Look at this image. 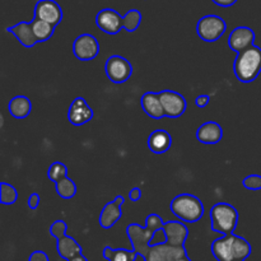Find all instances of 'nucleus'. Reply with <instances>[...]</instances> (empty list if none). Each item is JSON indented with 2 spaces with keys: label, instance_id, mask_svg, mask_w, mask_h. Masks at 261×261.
<instances>
[{
  "label": "nucleus",
  "instance_id": "1",
  "mask_svg": "<svg viewBox=\"0 0 261 261\" xmlns=\"http://www.w3.org/2000/svg\"><path fill=\"white\" fill-rule=\"evenodd\" d=\"M162 218L158 214H149L145 219V227L143 228L140 224L132 223L126 227V234L130 240L133 250L139 256L144 257L150 247V241L154 239L158 229L163 228Z\"/></svg>",
  "mask_w": 261,
  "mask_h": 261
},
{
  "label": "nucleus",
  "instance_id": "2",
  "mask_svg": "<svg viewBox=\"0 0 261 261\" xmlns=\"http://www.w3.org/2000/svg\"><path fill=\"white\" fill-rule=\"evenodd\" d=\"M211 250L218 261H242L251 255V245L249 241L233 233L214 240Z\"/></svg>",
  "mask_w": 261,
  "mask_h": 261
},
{
  "label": "nucleus",
  "instance_id": "3",
  "mask_svg": "<svg viewBox=\"0 0 261 261\" xmlns=\"http://www.w3.org/2000/svg\"><path fill=\"white\" fill-rule=\"evenodd\" d=\"M233 73L241 83H251L261 73V48L251 45L237 54L233 61Z\"/></svg>",
  "mask_w": 261,
  "mask_h": 261
},
{
  "label": "nucleus",
  "instance_id": "4",
  "mask_svg": "<svg viewBox=\"0 0 261 261\" xmlns=\"http://www.w3.org/2000/svg\"><path fill=\"white\" fill-rule=\"evenodd\" d=\"M173 216L185 223H196L204 216V205L200 199L191 194H180L170 203Z\"/></svg>",
  "mask_w": 261,
  "mask_h": 261
},
{
  "label": "nucleus",
  "instance_id": "5",
  "mask_svg": "<svg viewBox=\"0 0 261 261\" xmlns=\"http://www.w3.org/2000/svg\"><path fill=\"white\" fill-rule=\"evenodd\" d=\"M212 231L221 234H231L239 223V212L228 203L214 204L209 212Z\"/></svg>",
  "mask_w": 261,
  "mask_h": 261
},
{
  "label": "nucleus",
  "instance_id": "6",
  "mask_svg": "<svg viewBox=\"0 0 261 261\" xmlns=\"http://www.w3.org/2000/svg\"><path fill=\"white\" fill-rule=\"evenodd\" d=\"M227 31V23L216 14H208L200 18L196 24V33L205 42H216Z\"/></svg>",
  "mask_w": 261,
  "mask_h": 261
},
{
  "label": "nucleus",
  "instance_id": "7",
  "mask_svg": "<svg viewBox=\"0 0 261 261\" xmlns=\"http://www.w3.org/2000/svg\"><path fill=\"white\" fill-rule=\"evenodd\" d=\"M105 71L110 82L122 84L130 79L133 74V65L127 59L120 55H112L107 59Z\"/></svg>",
  "mask_w": 261,
  "mask_h": 261
},
{
  "label": "nucleus",
  "instance_id": "8",
  "mask_svg": "<svg viewBox=\"0 0 261 261\" xmlns=\"http://www.w3.org/2000/svg\"><path fill=\"white\" fill-rule=\"evenodd\" d=\"M186 255L185 246H172L165 242L152 245L144 256V261H178Z\"/></svg>",
  "mask_w": 261,
  "mask_h": 261
},
{
  "label": "nucleus",
  "instance_id": "9",
  "mask_svg": "<svg viewBox=\"0 0 261 261\" xmlns=\"http://www.w3.org/2000/svg\"><path fill=\"white\" fill-rule=\"evenodd\" d=\"M158 93H160L161 101H162L166 117L177 119V117L182 116L185 114L186 109H188V102H186V98L182 94L175 91H168V89L158 92Z\"/></svg>",
  "mask_w": 261,
  "mask_h": 261
},
{
  "label": "nucleus",
  "instance_id": "10",
  "mask_svg": "<svg viewBox=\"0 0 261 261\" xmlns=\"http://www.w3.org/2000/svg\"><path fill=\"white\" fill-rule=\"evenodd\" d=\"M99 53L98 40L91 33H83L75 38L73 43V54L78 60L89 61L96 59Z\"/></svg>",
  "mask_w": 261,
  "mask_h": 261
},
{
  "label": "nucleus",
  "instance_id": "11",
  "mask_svg": "<svg viewBox=\"0 0 261 261\" xmlns=\"http://www.w3.org/2000/svg\"><path fill=\"white\" fill-rule=\"evenodd\" d=\"M96 24L102 32L107 35H117L124 28L122 15L111 8H105L97 13Z\"/></svg>",
  "mask_w": 261,
  "mask_h": 261
},
{
  "label": "nucleus",
  "instance_id": "12",
  "mask_svg": "<svg viewBox=\"0 0 261 261\" xmlns=\"http://www.w3.org/2000/svg\"><path fill=\"white\" fill-rule=\"evenodd\" d=\"M63 9L55 0H38L35 5V18L46 20L56 27L63 20Z\"/></svg>",
  "mask_w": 261,
  "mask_h": 261
},
{
  "label": "nucleus",
  "instance_id": "13",
  "mask_svg": "<svg viewBox=\"0 0 261 261\" xmlns=\"http://www.w3.org/2000/svg\"><path fill=\"white\" fill-rule=\"evenodd\" d=\"M93 110L91 109V106L87 103V101L83 97H76L71 102L68 111V120L71 125H74V126L86 125L87 122H89L93 119Z\"/></svg>",
  "mask_w": 261,
  "mask_h": 261
},
{
  "label": "nucleus",
  "instance_id": "14",
  "mask_svg": "<svg viewBox=\"0 0 261 261\" xmlns=\"http://www.w3.org/2000/svg\"><path fill=\"white\" fill-rule=\"evenodd\" d=\"M125 203V198L122 195H117L114 201H110L102 209L99 214L98 223L102 228L110 229L120 221L122 216L121 206Z\"/></svg>",
  "mask_w": 261,
  "mask_h": 261
},
{
  "label": "nucleus",
  "instance_id": "15",
  "mask_svg": "<svg viewBox=\"0 0 261 261\" xmlns=\"http://www.w3.org/2000/svg\"><path fill=\"white\" fill-rule=\"evenodd\" d=\"M255 41V32L249 27H241L234 28L233 31H231L228 36V46L232 51H236L237 54L244 51L245 48L250 47L251 45H254Z\"/></svg>",
  "mask_w": 261,
  "mask_h": 261
},
{
  "label": "nucleus",
  "instance_id": "16",
  "mask_svg": "<svg viewBox=\"0 0 261 261\" xmlns=\"http://www.w3.org/2000/svg\"><path fill=\"white\" fill-rule=\"evenodd\" d=\"M162 229L166 233L167 244L172 245V246H185V242L189 237V228L186 227L185 222H165Z\"/></svg>",
  "mask_w": 261,
  "mask_h": 261
},
{
  "label": "nucleus",
  "instance_id": "17",
  "mask_svg": "<svg viewBox=\"0 0 261 261\" xmlns=\"http://www.w3.org/2000/svg\"><path fill=\"white\" fill-rule=\"evenodd\" d=\"M196 138L201 144H218L223 138V129L216 121L204 122L196 130Z\"/></svg>",
  "mask_w": 261,
  "mask_h": 261
},
{
  "label": "nucleus",
  "instance_id": "18",
  "mask_svg": "<svg viewBox=\"0 0 261 261\" xmlns=\"http://www.w3.org/2000/svg\"><path fill=\"white\" fill-rule=\"evenodd\" d=\"M7 31L12 33L17 38L18 42L24 46V47L31 48L38 43L35 32H33L32 22H19L17 24L12 25V27H8Z\"/></svg>",
  "mask_w": 261,
  "mask_h": 261
},
{
  "label": "nucleus",
  "instance_id": "19",
  "mask_svg": "<svg viewBox=\"0 0 261 261\" xmlns=\"http://www.w3.org/2000/svg\"><path fill=\"white\" fill-rule=\"evenodd\" d=\"M172 145V137L168 132L163 129L154 130L150 133L149 138H148V148L154 154H163V153L168 152Z\"/></svg>",
  "mask_w": 261,
  "mask_h": 261
},
{
  "label": "nucleus",
  "instance_id": "20",
  "mask_svg": "<svg viewBox=\"0 0 261 261\" xmlns=\"http://www.w3.org/2000/svg\"><path fill=\"white\" fill-rule=\"evenodd\" d=\"M140 105H142V109L144 110L145 114L152 117V119H162V117H165V111H163L160 93L147 92L140 98Z\"/></svg>",
  "mask_w": 261,
  "mask_h": 261
},
{
  "label": "nucleus",
  "instance_id": "21",
  "mask_svg": "<svg viewBox=\"0 0 261 261\" xmlns=\"http://www.w3.org/2000/svg\"><path fill=\"white\" fill-rule=\"evenodd\" d=\"M8 111L14 119H25L32 111V102L25 96H15L8 103Z\"/></svg>",
  "mask_w": 261,
  "mask_h": 261
},
{
  "label": "nucleus",
  "instance_id": "22",
  "mask_svg": "<svg viewBox=\"0 0 261 261\" xmlns=\"http://www.w3.org/2000/svg\"><path fill=\"white\" fill-rule=\"evenodd\" d=\"M58 254L59 256L65 259L66 261L70 260L71 257L75 256V255L82 254L83 252V249H82L81 245L76 242L75 239L65 234L64 237L58 240Z\"/></svg>",
  "mask_w": 261,
  "mask_h": 261
},
{
  "label": "nucleus",
  "instance_id": "23",
  "mask_svg": "<svg viewBox=\"0 0 261 261\" xmlns=\"http://www.w3.org/2000/svg\"><path fill=\"white\" fill-rule=\"evenodd\" d=\"M139 255L134 250L126 249H112L106 246L103 249V257L107 261H135Z\"/></svg>",
  "mask_w": 261,
  "mask_h": 261
},
{
  "label": "nucleus",
  "instance_id": "24",
  "mask_svg": "<svg viewBox=\"0 0 261 261\" xmlns=\"http://www.w3.org/2000/svg\"><path fill=\"white\" fill-rule=\"evenodd\" d=\"M32 27L38 42H45V41L50 40L55 32V25L46 20L37 19V18L32 20Z\"/></svg>",
  "mask_w": 261,
  "mask_h": 261
},
{
  "label": "nucleus",
  "instance_id": "25",
  "mask_svg": "<svg viewBox=\"0 0 261 261\" xmlns=\"http://www.w3.org/2000/svg\"><path fill=\"white\" fill-rule=\"evenodd\" d=\"M55 189H56V193L60 198L63 199H71L76 195V185L71 178H69L68 176L64 177L63 180L58 181L55 184Z\"/></svg>",
  "mask_w": 261,
  "mask_h": 261
},
{
  "label": "nucleus",
  "instance_id": "26",
  "mask_svg": "<svg viewBox=\"0 0 261 261\" xmlns=\"http://www.w3.org/2000/svg\"><path fill=\"white\" fill-rule=\"evenodd\" d=\"M142 23V13L138 9H130L122 17V25L127 32H135Z\"/></svg>",
  "mask_w": 261,
  "mask_h": 261
},
{
  "label": "nucleus",
  "instance_id": "27",
  "mask_svg": "<svg viewBox=\"0 0 261 261\" xmlns=\"http://www.w3.org/2000/svg\"><path fill=\"white\" fill-rule=\"evenodd\" d=\"M18 193L14 186L10 184L2 182L0 184V201L4 205H13L17 201Z\"/></svg>",
  "mask_w": 261,
  "mask_h": 261
},
{
  "label": "nucleus",
  "instance_id": "28",
  "mask_svg": "<svg viewBox=\"0 0 261 261\" xmlns=\"http://www.w3.org/2000/svg\"><path fill=\"white\" fill-rule=\"evenodd\" d=\"M66 176H68V168H66V166L64 163L54 162L47 168V178L50 181H53L54 184L63 180Z\"/></svg>",
  "mask_w": 261,
  "mask_h": 261
},
{
  "label": "nucleus",
  "instance_id": "29",
  "mask_svg": "<svg viewBox=\"0 0 261 261\" xmlns=\"http://www.w3.org/2000/svg\"><path fill=\"white\" fill-rule=\"evenodd\" d=\"M66 231H68V224L64 221H56L51 224L50 227V234L55 237L56 240L61 239L66 234Z\"/></svg>",
  "mask_w": 261,
  "mask_h": 261
},
{
  "label": "nucleus",
  "instance_id": "30",
  "mask_svg": "<svg viewBox=\"0 0 261 261\" xmlns=\"http://www.w3.org/2000/svg\"><path fill=\"white\" fill-rule=\"evenodd\" d=\"M242 185L247 190H261V176L250 175L242 180Z\"/></svg>",
  "mask_w": 261,
  "mask_h": 261
},
{
  "label": "nucleus",
  "instance_id": "31",
  "mask_svg": "<svg viewBox=\"0 0 261 261\" xmlns=\"http://www.w3.org/2000/svg\"><path fill=\"white\" fill-rule=\"evenodd\" d=\"M40 201H41V198H40V195H38L37 193L31 194L30 198H28V200H27L28 208L37 209L38 205H40Z\"/></svg>",
  "mask_w": 261,
  "mask_h": 261
},
{
  "label": "nucleus",
  "instance_id": "32",
  "mask_svg": "<svg viewBox=\"0 0 261 261\" xmlns=\"http://www.w3.org/2000/svg\"><path fill=\"white\" fill-rule=\"evenodd\" d=\"M28 261H50V260H48V256L46 255V252L37 250V251H35L31 254Z\"/></svg>",
  "mask_w": 261,
  "mask_h": 261
},
{
  "label": "nucleus",
  "instance_id": "33",
  "mask_svg": "<svg viewBox=\"0 0 261 261\" xmlns=\"http://www.w3.org/2000/svg\"><path fill=\"white\" fill-rule=\"evenodd\" d=\"M209 101H211V97H209L208 94H200V96L196 97L195 105L199 109H204V107L208 106Z\"/></svg>",
  "mask_w": 261,
  "mask_h": 261
},
{
  "label": "nucleus",
  "instance_id": "34",
  "mask_svg": "<svg viewBox=\"0 0 261 261\" xmlns=\"http://www.w3.org/2000/svg\"><path fill=\"white\" fill-rule=\"evenodd\" d=\"M142 198V190L139 188H133L132 190L129 191V199L132 201H138Z\"/></svg>",
  "mask_w": 261,
  "mask_h": 261
},
{
  "label": "nucleus",
  "instance_id": "35",
  "mask_svg": "<svg viewBox=\"0 0 261 261\" xmlns=\"http://www.w3.org/2000/svg\"><path fill=\"white\" fill-rule=\"evenodd\" d=\"M212 2H213L214 4L218 5V7L227 8V7H232V5H234L239 0H212Z\"/></svg>",
  "mask_w": 261,
  "mask_h": 261
},
{
  "label": "nucleus",
  "instance_id": "36",
  "mask_svg": "<svg viewBox=\"0 0 261 261\" xmlns=\"http://www.w3.org/2000/svg\"><path fill=\"white\" fill-rule=\"evenodd\" d=\"M68 261H88V259H87V257L84 256L83 254H78V255H75V256L71 257V259L68 260Z\"/></svg>",
  "mask_w": 261,
  "mask_h": 261
},
{
  "label": "nucleus",
  "instance_id": "37",
  "mask_svg": "<svg viewBox=\"0 0 261 261\" xmlns=\"http://www.w3.org/2000/svg\"><path fill=\"white\" fill-rule=\"evenodd\" d=\"M178 261H191V260H190V257H189V256H188V255H186V256L181 257V259H180V260H178Z\"/></svg>",
  "mask_w": 261,
  "mask_h": 261
},
{
  "label": "nucleus",
  "instance_id": "38",
  "mask_svg": "<svg viewBox=\"0 0 261 261\" xmlns=\"http://www.w3.org/2000/svg\"><path fill=\"white\" fill-rule=\"evenodd\" d=\"M242 261H245V260H242Z\"/></svg>",
  "mask_w": 261,
  "mask_h": 261
}]
</instances>
